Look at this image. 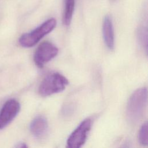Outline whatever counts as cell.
<instances>
[{
  "label": "cell",
  "instance_id": "obj_1",
  "mask_svg": "<svg viewBox=\"0 0 148 148\" xmlns=\"http://www.w3.org/2000/svg\"><path fill=\"white\" fill-rule=\"evenodd\" d=\"M147 102V90L146 88L136 90L130 97L127 103L126 114L131 123L138 122L143 117Z\"/></svg>",
  "mask_w": 148,
  "mask_h": 148
},
{
  "label": "cell",
  "instance_id": "obj_2",
  "mask_svg": "<svg viewBox=\"0 0 148 148\" xmlns=\"http://www.w3.org/2000/svg\"><path fill=\"white\" fill-rule=\"evenodd\" d=\"M69 82L62 75L51 73L47 75L39 87V93L41 96L47 97L62 91L68 86Z\"/></svg>",
  "mask_w": 148,
  "mask_h": 148
},
{
  "label": "cell",
  "instance_id": "obj_3",
  "mask_svg": "<svg viewBox=\"0 0 148 148\" xmlns=\"http://www.w3.org/2000/svg\"><path fill=\"white\" fill-rule=\"evenodd\" d=\"M56 20L50 18L33 31L22 35L19 38L20 45L24 47H31L35 45L43 36L50 33L56 27Z\"/></svg>",
  "mask_w": 148,
  "mask_h": 148
},
{
  "label": "cell",
  "instance_id": "obj_4",
  "mask_svg": "<svg viewBox=\"0 0 148 148\" xmlns=\"http://www.w3.org/2000/svg\"><path fill=\"white\" fill-rule=\"evenodd\" d=\"M92 121L90 118L84 120L72 132L67 140V146L71 148L82 147L86 142L91 127Z\"/></svg>",
  "mask_w": 148,
  "mask_h": 148
},
{
  "label": "cell",
  "instance_id": "obj_5",
  "mask_svg": "<svg viewBox=\"0 0 148 148\" xmlns=\"http://www.w3.org/2000/svg\"><path fill=\"white\" fill-rule=\"evenodd\" d=\"M57 47L53 43L46 41L42 43L37 48L34 54V62L39 68H43L45 64L54 58L58 54Z\"/></svg>",
  "mask_w": 148,
  "mask_h": 148
},
{
  "label": "cell",
  "instance_id": "obj_6",
  "mask_svg": "<svg viewBox=\"0 0 148 148\" xmlns=\"http://www.w3.org/2000/svg\"><path fill=\"white\" fill-rule=\"evenodd\" d=\"M20 109V103L14 99L6 101L0 111V129L9 124L16 117Z\"/></svg>",
  "mask_w": 148,
  "mask_h": 148
},
{
  "label": "cell",
  "instance_id": "obj_7",
  "mask_svg": "<svg viewBox=\"0 0 148 148\" xmlns=\"http://www.w3.org/2000/svg\"><path fill=\"white\" fill-rule=\"evenodd\" d=\"M30 131L35 138H44L48 131V123L46 118L41 116L36 117L30 124Z\"/></svg>",
  "mask_w": 148,
  "mask_h": 148
},
{
  "label": "cell",
  "instance_id": "obj_8",
  "mask_svg": "<svg viewBox=\"0 0 148 148\" xmlns=\"http://www.w3.org/2000/svg\"><path fill=\"white\" fill-rule=\"evenodd\" d=\"M102 33L106 46L110 50L113 49L114 46V29L112 19L108 16H106L104 18L102 25Z\"/></svg>",
  "mask_w": 148,
  "mask_h": 148
},
{
  "label": "cell",
  "instance_id": "obj_9",
  "mask_svg": "<svg viewBox=\"0 0 148 148\" xmlns=\"http://www.w3.org/2000/svg\"><path fill=\"white\" fill-rule=\"evenodd\" d=\"M75 4V0H64L62 23L65 25H69L71 24L74 12Z\"/></svg>",
  "mask_w": 148,
  "mask_h": 148
},
{
  "label": "cell",
  "instance_id": "obj_10",
  "mask_svg": "<svg viewBox=\"0 0 148 148\" xmlns=\"http://www.w3.org/2000/svg\"><path fill=\"white\" fill-rule=\"evenodd\" d=\"M138 38L140 44L145 48V51L147 50V31L145 27H140L138 32Z\"/></svg>",
  "mask_w": 148,
  "mask_h": 148
},
{
  "label": "cell",
  "instance_id": "obj_11",
  "mask_svg": "<svg viewBox=\"0 0 148 148\" xmlns=\"http://www.w3.org/2000/svg\"><path fill=\"white\" fill-rule=\"evenodd\" d=\"M138 140L143 146H146L148 143L147 139V123H145L140 127L138 134Z\"/></svg>",
  "mask_w": 148,
  "mask_h": 148
},
{
  "label": "cell",
  "instance_id": "obj_12",
  "mask_svg": "<svg viewBox=\"0 0 148 148\" xmlns=\"http://www.w3.org/2000/svg\"><path fill=\"white\" fill-rule=\"evenodd\" d=\"M16 147H27V146L26 145V144L25 143H23V142H20L19 143L17 144V145H16Z\"/></svg>",
  "mask_w": 148,
  "mask_h": 148
}]
</instances>
